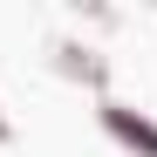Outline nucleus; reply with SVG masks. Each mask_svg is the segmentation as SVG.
I'll use <instances>...</instances> for the list:
<instances>
[{
	"mask_svg": "<svg viewBox=\"0 0 157 157\" xmlns=\"http://www.w3.org/2000/svg\"><path fill=\"white\" fill-rule=\"evenodd\" d=\"M96 123L109 130V137H116L130 157H157V123H150V116H137L130 102H102V109H96Z\"/></svg>",
	"mask_w": 157,
	"mask_h": 157,
	"instance_id": "f257e3e1",
	"label": "nucleus"
},
{
	"mask_svg": "<svg viewBox=\"0 0 157 157\" xmlns=\"http://www.w3.org/2000/svg\"><path fill=\"white\" fill-rule=\"evenodd\" d=\"M62 68L75 75V82H96V89H102V75H109V68L89 55V48H75V41H62Z\"/></svg>",
	"mask_w": 157,
	"mask_h": 157,
	"instance_id": "f03ea898",
	"label": "nucleus"
},
{
	"mask_svg": "<svg viewBox=\"0 0 157 157\" xmlns=\"http://www.w3.org/2000/svg\"><path fill=\"white\" fill-rule=\"evenodd\" d=\"M7 137H14V123H7V109H0V144H7Z\"/></svg>",
	"mask_w": 157,
	"mask_h": 157,
	"instance_id": "7ed1b4c3",
	"label": "nucleus"
}]
</instances>
